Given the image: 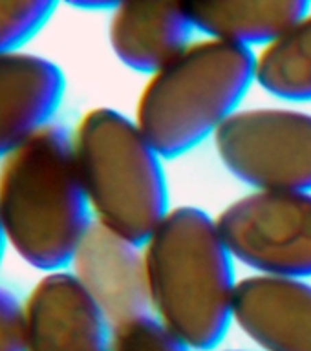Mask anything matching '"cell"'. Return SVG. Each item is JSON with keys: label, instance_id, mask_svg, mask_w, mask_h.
I'll return each mask as SVG.
<instances>
[{"label": "cell", "instance_id": "6da1fadb", "mask_svg": "<svg viewBox=\"0 0 311 351\" xmlns=\"http://www.w3.org/2000/svg\"><path fill=\"white\" fill-rule=\"evenodd\" d=\"M150 313L191 350L211 351L231 322L238 280L216 218L170 208L143 243Z\"/></svg>", "mask_w": 311, "mask_h": 351}, {"label": "cell", "instance_id": "7a4b0ae2", "mask_svg": "<svg viewBox=\"0 0 311 351\" xmlns=\"http://www.w3.org/2000/svg\"><path fill=\"white\" fill-rule=\"evenodd\" d=\"M92 223L70 130L51 123L0 159V225L27 267L68 269Z\"/></svg>", "mask_w": 311, "mask_h": 351}, {"label": "cell", "instance_id": "3957f363", "mask_svg": "<svg viewBox=\"0 0 311 351\" xmlns=\"http://www.w3.org/2000/svg\"><path fill=\"white\" fill-rule=\"evenodd\" d=\"M257 82L253 49L202 37L150 73L134 121L163 159L180 158L240 110Z\"/></svg>", "mask_w": 311, "mask_h": 351}, {"label": "cell", "instance_id": "277c9868", "mask_svg": "<svg viewBox=\"0 0 311 351\" xmlns=\"http://www.w3.org/2000/svg\"><path fill=\"white\" fill-rule=\"evenodd\" d=\"M70 139L93 223L143 245L170 210L163 156L110 106L79 115Z\"/></svg>", "mask_w": 311, "mask_h": 351}, {"label": "cell", "instance_id": "5b68a950", "mask_svg": "<svg viewBox=\"0 0 311 351\" xmlns=\"http://www.w3.org/2000/svg\"><path fill=\"white\" fill-rule=\"evenodd\" d=\"M220 163L253 191L311 192V114L240 108L213 137Z\"/></svg>", "mask_w": 311, "mask_h": 351}, {"label": "cell", "instance_id": "8992f818", "mask_svg": "<svg viewBox=\"0 0 311 351\" xmlns=\"http://www.w3.org/2000/svg\"><path fill=\"white\" fill-rule=\"evenodd\" d=\"M216 223L233 258L253 273L311 278V192L253 191Z\"/></svg>", "mask_w": 311, "mask_h": 351}, {"label": "cell", "instance_id": "52a82bcc", "mask_svg": "<svg viewBox=\"0 0 311 351\" xmlns=\"http://www.w3.org/2000/svg\"><path fill=\"white\" fill-rule=\"evenodd\" d=\"M22 307L26 351H110L108 318L68 269L41 273Z\"/></svg>", "mask_w": 311, "mask_h": 351}, {"label": "cell", "instance_id": "ba28073f", "mask_svg": "<svg viewBox=\"0 0 311 351\" xmlns=\"http://www.w3.org/2000/svg\"><path fill=\"white\" fill-rule=\"evenodd\" d=\"M70 271L110 326L150 313L143 247L92 223L71 258Z\"/></svg>", "mask_w": 311, "mask_h": 351}, {"label": "cell", "instance_id": "9c48e42d", "mask_svg": "<svg viewBox=\"0 0 311 351\" xmlns=\"http://www.w3.org/2000/svg\"><path fill=\"white\" fill-rule=\"evenodd\" d=\"M233 322L262 351H311V284L257 273L238 280Z\"/></svg>", "mask_w": 311, "mask_h": 351}, {"label": "cell", "instance_id": "30bf717a", "mask_svg": "<svg viewBox=\"0 0 311 351\" xmlns=\"http://www.w3.org/2000/svg\"><path fill=\"white\" fill-rule=\"evenodd\" d=\"M66 92L55 60L27 49L0 53V159L54 123Z\"/></svg>", "mask_w": 311, "mask_h": 351}, {"label": "cell", "instance_id": "8fae6325", "mask_svg": "<svg viewBox=\"0 0 311 351\" xmlns=\"http://www.w3.org/2000/svg\"><path fill=\"white\" fill-rule=\"evenodd\" d=\"M191 22L178 0H125L110 11L108 44L128 70L150 75L192 38Z\"/></svg>", "mask_w": 311, "mask_h": 351}, {"label": "cell", "instance_id": "7c38bea8", "mask_svg": "<svg viewBox=\"0 0 311 351\" xmlns=\"http://www.w3.org/2000/svg\"><path fill=\"white\" fill-rule=\"evenodd\" d=\"M194 32L244 48L266 46L311 10V0H178Z\"/></svg>", "mask_w": 311, "mask_h": 351}, {"label": "cell", "instance_id": "4fadbf2b", "mask_svg": "<svg viewBox=\"0 0 311 351\" xmlns=\"http://www.w3.org/2000/svg\"><path fill=\"white\" fill-rule=\"evenodd\" d=\"M264 92L290 103H311V10L255 53Z\"/></svg>", "mask_w": 311, "mask_h": 351}, {"label": "cell", "instance_id": "5bb4252c", "mask_svg": "<svg viewBox=\"0 0 311 351\" xmlns=\"http://www.w3.org/2000/svg\"><path fill=\"white\" fill-rule=\"evenodd\" d=\"M62 0H0V53L24 49Z\"/></svg>", "mask_w": 311, "mask_h": 351}, {"label": "cell", "instance_id": "9a60e30c", "mask_svg": "<svg viewBox=\"0 0 311 351\" xmlns=\"http://www.w3.org/2000/svg\"><path fill=\"white\" fill-rule=\"evenodd\" d=\"M110 351H192L169 329L163 328L152 313L130 318L112 328Z\"/></svg>", "mask_w": 311, "mask_h": 351}, {"label": "cell", "instance_id": "2e32d148", "mask_svg": "<svg viewBox=\"0 0 311 351\" xmlns=\"http://www.w3.org/2000/svg\"><path fill=\"white\" fill-rule=\"evenodd\" d=\"M0 351H26L22 300L5 287H0Z\"/></svg>", "mask_w": 311, "mask_h": 351}, {"label": "cell", "instance_id": "e0dca14e", "mask_svg": "<svg viewBox=\"0 0 311 351\" xmlns=\"http://www.w3.org/2000/svg\"><path fill=\"white\" fill-rule=\"evenodd\" d=\"M66 4H70L71 8L87 11H112L119 4H123L125 0H62Z\"/></svg>", "mask_w": 311, "mask_h": 351}, {"label": "cell", "instance_id": "ac0fdd59", "mask_svg": "<svg viewBox=\"0 0 311 351\" xmlns=\"http://www.w3.org/2000/svg\"><path fill=\"white\" fill-rule=\"evenodd\" d=\"M5 238H4V230H2V225H0V262H2V256H4V249H5Z\"/></svg>", "mask_w": 311, "mask_h": 351}, {"label": "cell", "instance_id": "d6986e66", "mask_svg": "<svg viewBox=\"0 0 311 351\" xmlns=\"http://www.w3.org/2000/svg\"><path fill=\"white\" fill-rule=\"evenodd\" d=\"M224 351H244V350H224Z\"/></svg>", "mask_w": 311, "mask_h": 351}]
</instances>
